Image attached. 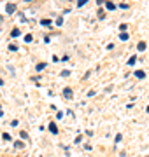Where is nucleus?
<instances>
[{"label": "nucleus", "mask_w": 149, "mask_h": 157, "mask_svg": "<svg viewBox=\"0 0 149 157\" xmlns=\"http://www.w3.org/2000/svg\"><path fill=\"white\" fill-rule=\"evenodd\" d=\"M146 49V42H140V44H139V51H144Z\"/></svg>", "instance_id": "obj_7"}, {"label": "nucleus", "mask_w": 149, "mask_h": 157, "mask_svg": "<svg viewBox=\"0 0 149 157\" xmlns=\"http://www.w3.org/2000/svg\"><path fill=\"white\" fill-rule=\"evenodd\" d=\"M135 75H137L139 78H144V75H146V73H144V72H137V73H135Z\"/></svg>", "instance_id": "obj_10"}, {"label": "nucleus", "mask_w": 149, "mask_h": 157, "mask_svg": "<svg viewBox=\"0 0 149 157\" xmlns=\"http://www.w3.org/2000/svg\"><path fill=\"white\" fill-rule=\"evenodd\" d=\"M0 21H2V16H0Z\"/></svg>", "instance_id": "obj_15"}, {"label": "nucleus", "mask_w": 149, "mask_h": 157, "mask_svg": "<svg viewBox=\"0 0 149 157\" xmlns=\"http://www.w3.org/2000/svg\"><path fill=\"white\" fill-rule=\"evenodd\" d=\"M133 63H135V56H132V58H130V61H128V65H133Z\"/></svg>", "instance_id": "obj_13"}, {"label": "nucleus", "mask_w": 149, "mask_h": 157, "mask_svg": "<svg viewBox=\"0 0 149 157\" xmlns=\"http://www.w3.org/2000/svg\"><path fill=\"white\" fill-rule=\"evenodd\" d=\"M14 145H16V148H21V147H23V143H21V141H16Z\"/></svg>", "instance_id": "obj_11"}, {"label": "nucleus", "mask_w": 149, "mask_h": 157, "mask_svg": "<svg viewBox=\"0 0 149 157\" xmlns=\"http://www.w3.org/2000/svg\"><path fill=\"white\" fill-rule=\"evenodd\" d=\"M25 2H32V0H25Z\"/></svg>", "instance_id": "obj_14"}, {"label": "nucleus", "mask_w": 149, "mask_h": 157, "mask_svg": "<svg viewBox=\"0 0 149 157\" xmlns=\"http://www.w3.org/2000/svg\"><path fill=\"white\" fill-rule=\"evenodd\" d=\"M86 2H88V0H77V6H84V4H86Z\"/></svg>", "instance_id": "obj_9"}, {"label": "nucleus", "mask_w": 149, "mask_h": 157, "mask_svg": "<svg viewBox=\"0 0 149 157\" xmlns=\"http://www.w3.org/2000/svg\"><path fill=\"white\" fill-rule=\"evenodd\" d=\"M119 39H121V40H128V33H125V32H121Z\"/></svg>", "instance_id": "obj_4"}, {"label": "nucleus", "mask_w": 149, "mask_h": 157, "mask_svg": "<svg viewBox=\"0 0 149 157\" xmlns=\"http://www.w3.org/2000/svg\"><path fill=\"white\" fill-rule=\"evenodd\" d=\"M107 9H109V11H114V4H112V2H107Z\"/></svg>", "instance_id": "obj_5"}, {"label": "nucleus", "mask_w": 149, "mask_h": 157, "mask_svg": "<svg viewBox=\"0 0 149 157\" xmlns=\"http://www.w3.org/2000/svg\"><path fill=\"white\" fill-rule=\"evenodd\" d=\"M6 11L9 12V14H12V12L16 11V6H14V4H7V6H6Z\"/></svg>", "instance_id": "obj_1"}, {"label": "nucleus", "mask_w": 149, "mask_h": 157, "mask_svg": "<svg viewBox=\"0 0 149 157\" xmlns=\"http://www.w3.org/2000/svg\"><path fill=\"white\" fill-rule=\"evenodd\" d=\"M49 131H51L53 135H56V133H58V128H56V124H54V122L49 124Z\"/></svg>", "instance_id": "obj_3"}, {"label": "nucleus", "mask_w": 149, "mask_h": 157, "mask_svg": "<svg viewBox=\"0 0 149 157\" xmlns=\"http://www.w3.org/2000/svg\"><path fill=\"white\" fill-rule=\"evenodd\" d=\"M63 96H65L67 100H70V98H72V89H69V87H67V89H63Z\"/></svg>", "instance_id": "obj_2"}, {"label": "nucleus", "mask_w": 149, "mask_h": 157, "mask_svg": "<svg viewBox=\"0 0 149 157\" xmlns=\"http://www.w3.org/2000/svg\"><path fill=\"white\" fill-rule=\"evenodd\" d=\"M19 136H21L23 140H26V138H28V136H26V133H25V131H23V133H19Z\"/></svg>", "instance_id": "obj_12"}, {"label": "nucleus", "mask_w": 149, "mask_h": 157, "mask_svg": "<svg viewBox=\"0 0 149 157\" xmlns=\"http://www.w3.org/2000/svg\"><path fill=\"white\" fill-rule=\"evenodd\" d=\"M18 35H19V30L14 28V30H12V37H18Z\"/></svg>", "instance_id": "obj_8"}, {"label": "nucleus", "mask_w": 149, "mask_h": 157, "mask_svg": "<svg viewBox=\"0 0 149 157\" xmlns=\"http://www.w3.org/2000/svg\"><path fill=\"white\" fill-rule=\"evenodd\" d=\"M40 23H42L44 26H49V25H51V21H49V19H42V21H40Z\"/></svg>", "instance_id": "obj_6"}]
</instances>
